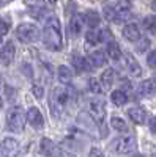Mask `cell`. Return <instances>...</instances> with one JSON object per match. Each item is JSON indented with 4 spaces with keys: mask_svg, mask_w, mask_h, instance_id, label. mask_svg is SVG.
I'll use <instances>...</instances> for the list:
<instances>
[{
    "mask_svg": "<svg viewBox=\"0 0 156 157\" xmlns=\"http://www.w3.org/2000/svg\"><path fill=\"white\" fill-rule=\"evenodd\" d=\"M147 63H148L150 68H156V50H153V52H150V54H148Z\"/></svg>",
    "mask_w": 156,
    "mask_h": 157,
    "instance_id": "29",
    "label": "cell"
},
{
    "mask_svg": "<svg viewBox=\"0 0 156 157\" xmlns=\"http://www.w3.org/2000/svg\"><path fill=\"white\" fill-rule=\"evenodd\" d=\"M6 126L11 132H22L25 127V115L21 107H13L6 113Z\"/></svg>",
    "mask_w": 156,
    "mask_h": 157,
    "instance_id": "3",
    "label": "cell"
},
{
    "mask_svg": "<svg viewBox=\"0 0 156 157\" xmlns=\"http://www.w3.org/2000/svg\"><path fill=\"white\" fill-rule=\"evenodd\" d=\"M140 41H139V44H137V50L139 52H145L147 49H148V46H150V41L147 38H139Z\"/></svg>",
    "mask_w": 156,
    "mask_h": 157,
    "instance_id": "28",
    "label": "cell"
},
{
    "mask_svg": "<svg viewBox=\"0 0 156 157\" xmlns=\"http://www.w3.org/2000/svg\"><path fill=\"white\" fill-rule=\"evenodd\" d=\"M11 2V0H0V8H2V6H5V5H8Z\"/></svg>",
    "mask_w": 156,
    "mask_h": 157,
    "instance_id": "34",
    "label": "cell"
},
{
    "mask_svg": "<svg viewBox=\"0 0 156 157\" xmlns=\"http://www.w3.org/2000/svg\"><path fill=\"white\" fill-rule=\"evenodd\" d=\"M40 152L46 157H52L55 154V145L52 143V140L49 138H43L40 143Z\"/></svg>",
    "mask_w": 156,
    "mask_h": 157,
    "instance_id": "13",
    "label": "cell"
},
{
    "mask_svg": "<svg viewBox=\"0 0 156 157\" xmlns=\"http://www.w3.org/2000/svg\"><path fill=\"white\" fill-rule=\"evenodd\" d=\"M123 36L128 39V41H137L140 38V32H139V27L136 24H129L123 29Z\"/></svg>",
    "mask_w": 156,
    "mask_h": 157,
    "instance_id": "12",
    "label": "cell"
},
{
    "mask_svg": "<svg viewBox=\"0 0 156 157\" xmlns=\"http://www.w3.org/2000/svg\"><path fill=\"white\" fill-rule=\"evenodd\" d=\"M144 29L148 33L156 35V16H147L144 19Z\"/></svg>",
    "mask_w": 156,
    "mask_h": 157,
    "instance_id": "24",
    "label": "cell"
},
{
    "mask_svg": "<svg viewBox=\"0 0 156 157\" xmlns=\"http://www.w3.org/2000/svg\"><path fill=\"white\" fill-rule=\"evenodd\" d=\"M43 39L47 49L50 50H62L63 47V36H62V29H60V22L55 16H52L47 19L44 24V30H43Z\"/></svg>",
    "mask_w": 156,
    "mask_h": 157,
    "instance_id": "1",
    "label": "cell"
},
{
    "mask_svg": "<svg viewBox=\"0 0 156 157\" xmlns=\"http://www.w3.org/2000/svg\"><path fill=\"white\" fill-rule=\"evenodd\" d=\"M128 116L131 118V121L136 123V124H144L145 120H147V113L144 109L140 107H131L128 110Z\"/></svg>",
    "mask_w": 156,
    "mask_h": 157,
    "instance_id": "11",
    "label": "cell"
},
{
    "mask_svg": "<svg viewBox=\"0 0 156 157\" xmlns=\"http://www.w3.org/2000/svg\"><path fill=\"white\" fill-rule=\"evenodd\" d=\"M2 104H3V101H2V96H0V107H2Z\"/></svg>",
    "mask_w": 156,
    "mask_h": 157,
    "instance_id": "36",
    "label": "cell"
},
{
    "mask_svg": "<svg viewBox=\"0 0 156 157\" xmlns=\"http://www.w3.org/2000/svg\"><path fill=\"white\" fill-rule=\"evenodd\" d=\"M99 41H101V33H98V32L90 30V32L85 35V44H87V46H96Z\"/></svg>",
    "mask_w": 156,
    "mask_h": 157,
    "instance_id": "23",
    "label": "cell"
},
{
    "mask_svg": "<svg viewBox=\"0 0 156 157\" xmlns=\"http://www.w3.org/2000/svg\"><path fill=\"white\" fill-rule=\"evenodd\" d=\"M151 10L156 11V0H153V3H151Z\"/></svg>",
    "mask_w": 156,
    "mask_h": 157,
    "instance_id": "35",
    "label": "cell"
},
{
    "mask_svg": "<svg viewBox=\"0 0 156 157\" xmlns=\"http://www.w3.org/2000/svg\"><path fill=\"white\" fill-rule=\"evenodd\" d=\"M73 66L77 72H84L87 69V60H84L81 57H74L73 58Z\"/></svg>",
    "mask_w": 156,
    "mask_h": 157,
    "instance_id": "25",
    "label": "cell"
},
{
    "mask_svg": "<svg viewBox=\"0 0 156 157\" xmlns=\"http://www.w3.org/2000/svg\"><path fill=\"white\" fill-rule=\"evenodd\" d=\"M107 55H109L112 60H120V58H122V50H120L118 44L114 43V41H110V43L107 44Z\"/></svg>",
    "mask_w": 156,
    "mask_h": 157,
    "instance_id": "21",
    "label": "cell"
},
{
    "mask_svg": "<svg viewBox=\"0 0 156 157\" xmlns=\"http://www.w3.org/2000/svg\"><path fill=\"white\" fill-rule=\"evenodd\" d=\"M32 91H33L35 98H38V99H41V98H43V94H44V90H43V86H40V85H33Z\"/></svg>",
    "mask_w": 156,
    "mask_h": 157,
    "instance_id": "30",
    "label": "cell"
},
{
    "mask_svg": "<svg viewBox=\"0 0 156 157\" xmlns=\"http://www.w3.org/2000/svg\"><path fill=\"white\" fill-rule=\"evenodd\" d=\"M136 146H137V143H136V138L133 135L118 137L112 143V149L117 154H129V152H133L136 149Z\"/></svg>",
    "mask_w": 156,
    "mask_h": 157,
    "instance_id": "5",
    "label": "cell"
},
{
    "mask_svg": "<svg viewBox=\"0 0 156 157\" xmlns=\"http://www.w3.org/2000/svg\"><path fill=\"white\" fill-rule=\"evenodd\" d=\"M139 91H140V94L145 96V98H154L156 96V82L153 78L144 80L139 85Z\"/></svg>",
    "mask_w": 156,
    "mask_h": 157,
    "instance_id": "10",
    "label": "cell"
},
{
    "mask_svg": "<svg viewBox=\"0 0 156 157\" xmlns=\"http://www.w3.org/2000/svg\"><path fill=\"white\" fill-rule=\"evenodd\" d=\"M85 25V19H84V16L82 14H77V16H74L73 17V21H71V33L73 35H79L81 32H82V27Z\"/></svg>",
    "mask_w": 156,
    "mask_h": 157,
    "instance_id": "15",
    "label": "cell"
},
{
    "mask_svg": "<svg viewBox=\"0 0 156 157\" xmlns=\"http://www.w3.org/2000/svg\"><path fill=\"white\" fill-rule=\"evenodd\" d=\"M84 19H85V24L88 25V27H92V29H95L96 25L101 22V17H99V14H98L96 11H93V10L87 11L85 14H84Z\"/></svg>",
    "mask_w": 156,
    "mask_h": 157,
    "instance_id": "16",
    "label": "cell"
},
{
    "mask_svg": "<svg viewBox=\"0 0 156 157\" xmlns=\"http://www.w3.org/2000/svg\"><path fill=\"white\" fill-rule=\"evenodd\" d=\"M25 120L29 121V124L35 129H41L44 126V118L41 115V112L38 110L36 107H32L27 110V116H25Z\"/></svg>",
    "mask_w": 156,
    "mask_h": 157,
    "instance_id": "8",
    "label": "cell"
},
{
    "mask_svg": "<svg viewBox=\"0 0 156 157\" xmlns=\"http://www.w3.org/2000/svg\"><path fill=\"white\" fill-rule=\"evenodd\" d=\"M114 83V71L112 69H106L101 74V86L102 90H109Z\"/></svg>",
    "mask_w": 156,
    "mask_h": 157,
    "instance_id": "19",
    "label": "cell"
},
{
    "mask_svg": "<svg viewBox=\"0 0 156 157\" xmlns=\"http://www.w3.org/2000/svg\"><path fill=\"white\" fill-rule=\"evenodd\" d=\"M68 104V93L65 91V88L57 86L50 91V98H49V109H50V115L58 120L62 116L65 107Z\"/></svg>",
    "mask_w": 156,
    "mask_h": 157,
    "instance_id": "2",
    "label": "cell"
},
{
    "mask_svg": "<svg viewBox=\"0 0 156 157\" xmlns=\"http://www.w3.org/2000/svg\"><path fill=\"white\" fill-rule=\"evenodd\" d=\"M24 2L27 3V5H30V6H33V5H38V3H40V0H24Z\"/></svg>",
    "mask_w": 156,
    "mask_h": 157,
    "instance_id": "33",
    "label": "cell"
},
{
    "mask_svg": "<svg viewBox=\"0 0 156 157\" xmlns=\"http://www.w3.org/2000/svg\"><path fill=\"white\" fill-rule=\"evenodd\" d=\"M58 80H60V83H65V85L73 80V72L68 66H63V64L58 66Z\"/></svg>",
    "mask_w": 156,
    "mask_h": 157,
    "instance_id": "18",
    "label": "cell"
},
{
    "mask_svg": "<svg viewBox=\"0 0 156 157\" xmlns=\"http://www.w3.org/2000/svg\"><path fill=\"white\" fill-rule=\"evenodd\" d=\"M90 63L93 64L95 68H101V66H104V64L107 63V60H106V55L102 54L101 50H96V52H93L92 55H90Z\"/></svg>",
    "mask_w": 156,
    "mask_h": 157,
    "instance_id": "17",
    "label": "cell"
},
{
    "mask_svg": "<svg viewBox=\"0 0 156 157\" xmlns=\"http://www.w3.org/2000/svg\"><path fill=\"white\" fill-rule=\"evenodd\" d=\"M49 2H50V3H55V2H57V0H49Z\"/></svg>",
    "mask_w": 156,
    "mask_h": 157,
    "instance_id": "37",
    "label": "cell"
},
{
    "mask_svg": "<svg viewBox=\"0 0 156 157\" xmlns=\"http://www.w3.org/2000/svg\"><path fill=\"white\" fill-rule=\"evenodd\" d=\"M10 32V22L6 19H2L0 17V36H3Z\"/></svg>",
    "mask_w": 156,
    "mask_h": 157,
    "instance_id": "27",
    "label": "cell"
},
{
    "mask_svg": "<svg viewBox=\"0 0 156 157\" xmlns=\"http://www.w3.org/2000/svg\"><path fill=\"white\" fill-rule=\"evenodd\" d=\"M88 157H104V154L99 148H92L88 152Z\"/></svg>",
    "mask_w": 156,
    "mask_h": 157,
    "instance_id": "31",
    "label": "cell"
},
{
    "mask_svg": "<svg viewBox=\"0 0 156 157\" xmlns=\"http://www.w3.org/2000/svg\"><path fill=\"white\" fill-rule=\"evenodd\" d=\"M88 86H90V90H92L93 93H96V94L102 93V86L99 85V82L96 80V78H90V82H88Z\"/></svg>",
    "mask_w": 156,
    "mask_h": 157,
    "instance_id": "26",
    "label": "cell"
},
{
    "mask_svg": "<svg viewBox=\"0 0 156 157\" xmlns=\"http://www.w3.org/2000/svg\"><path fill=\"white\" fill-rule=\"evenodd\" d=\"M110 99H112V102L115 104V105H125V104L128 102V96H126V93L123 90H115L112 93V96H110Z\"/></svg>",
    "mask_w": 156,
    "mask_h": 157,
    "instance_id": "20",
    "label": "cell"
},
{
    "mask_svg": "<svg viewBox=\"0 0 156 157\" xmlns=\"http://www.w3.org/2000/svg\"><path fill=\"white\" fill-rule=\"evenodd\" d=\"M110 124L115 130H118V132H126L128 130V124L125 123V120H122L120 116H112Z\"/></svg>",
    "mask_w": 156,
    "mask_h": 157,
    "instance_id": "22",
    "label": "cell"
},
{
    "mask_svg": "<svg viewBox=\"0 0 156 157\" xmlns=\"http://www.w3.org/2000/svg\"><path fill=\"white\" fill-rule=\"evenodd\" d=\"M16 35H18V39L22 43H35L40 39V30H38L33 24H21L18 30H16Z\"/></svg>",
    "mask_w": 156,
    "mask_h": 157,
    "instance_id": "4",
    "label": "cell"
},
{
    "mask_svg": "<svg viewBox=\"0 0 156 157\" xmlns=\"http://www.w3.org/2000/svg\"><path fill=\"white\" fill-rule=\"evenodd\" d=\"M14 52H16V49H14V43H13V41H8L2 47V50H0V61H2L3 66L11 64L13 58H14Z\"/></svg>",
    "mask_w": 156,
    "mask_h": 157,
    "instance_id": "9",
    "label": "cell"
},
{
    "mask_svg": "<svg viewBox=\"0 0 156 157\" xmlns=\"http://www.w3.org/2000/svg\"><path fill=\"white\" fill-rule=\"evenodd\" d=\"M21 152V145L14 138H5L0 143V155L2 157H16Z\"/></svg>",
    "mask_w": 156,
    "mask_h": 157,
    "instance_id": "7",
    "label": "cell"
},
{
    "mask_svg": "<svg viewBox=\"0 0 156 157\" xmlns=\"http://www.w3.org/2000/svg\"><path fill=\"white\" fill-rule=\"evenodd\" d=\"M150 130H151V132L156 135V116L150 120Z\"/></svg>",
    "mask_w": 156,
    "mask_h": 157,
    "instance_id": "32",
    "label": "cell"
},
{
    "mask_svg": "<svg viewBox=\"0 0 156 157\" xmlns=\"http://www.w3.org/2000/svg\"><path fill=\"white\" fill-rule=\"evenodd\" d=\"M126 68H128V72L134 77H139L142 74V68L139 66V63L131 55H126Z\"/></svg>",
    "mask_w": 156,
    "mask_h": 157,
    "instance_id": "14",
    "label": "cell"
},
{
    "mask_svg": "<svg viewBox=\"0 0 156 157\" xmlns=\"http://www.w3.org/2000/svg\"><path fill=\"white\" fill-rule=\"evenodd\" d=\"M90 113H92L93 120L101 126L102 129V134L106 135V130H104V116H106V104H104L102 99L96 98V99H92L90 101Z\"/></svg>",
    "mask_w": 156,
    "mask_h": 157,
    "instance_id": "6",
    "label": "cell"
},
{
    "mask_svg": "<svg viewBox=\"0 0 156 157\" xmlns=\"http://www.w3.org/2000/svg\"><path fill=\"white\" fill-rule=\"evenodd\" d=\"M0 44H2V36H0Z\"/></svg>",
    "mask_w": 156,
    "mask_h": 157,
    "instance_id": "38",
    "label": "cell"
}]
</instances>
